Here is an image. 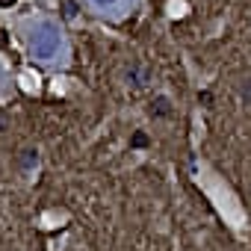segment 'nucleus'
Instances as JSON below:
<instances>
[{
	"instance_id": "obj_2",
	"label": "nucleus",
	"mask_w": 251,
	"mask_h": 251,
	"mask_svg": "<svg viewBox=\"0 0 251 251\" xmlns=\"http://www.w3.org/2000/svg\"><path fill=\"white\" fill-rule=\"evenodd\" d=\"M151 115H172V103H169V98H154V103H151Z\"/></svg>"
},
{
	"instance_id": "obj_8",
	"label": "nucleus",
	"mask_w": 251,
	"mask_h": 251,
	"mask_svg": "<svg viewBox=\"0 0 251 251\" xmlns=\"http://www.w3.org/2000/svg\"><path fill=\"white\" fill-rule=\"evenodd\" d=\"M0 45H3V42H0Z\"/></svg>"
},
{
	"instance_id": "obj_1",
	"label": "nucleus",
	"mask_w": 251,
	"mask_h": 251,
	"mask_svg": "<svg viewBox=\"0 0 251 251\" xmlns=\"http://www.w3.org/2000/svg\"><path fill=\"white\" fill-rule=\"evenodd\" d=\"M59 48H62V36H59V30L53 27V24H39L36 27V33H33V53H36V59H42V62H50L56 53H59Z\"/></svg>"
},
{
	"instance_id": "obj_7",
	"label": "nucleus",
	"mask_w": 251,
	"mask_h": 251,
	"mask_svg": "<svg viewBox=\"0 0 251 251\" xmlns=\"http://www.w3.org/2000/svg\"><path fill=\"white\" fill-rule=\"evenodd\" d=\"M15 3V0H0V6H12Z\"/></svg>"
},
{
	"instance_id": "obj_3",
	"label": "nucleus",
	"mask_w": 251,
	"mask_h": 251,
	"mask_svg": "<svg viewBox=\"0 0 251 251\" xmlns=\"http://www.w3.org/2000/svg\"><path fill=\"white\" fill-rule=\"evenodd\" d=\"M62 15H65L68 21H71V18H77V3H71V0H68V3L62 6Z\"/></svg>"
},
{
	"instance_id": "obj_5",
	"label": "nucleus",
	"mask_w": 251,
	"mask_h": 251,
	"mask_svg": "<svg viewBox=\"0 0 251 251\" xmlns=\"http://www.w3.org/2000/svg\"><path fill=\"white\" fill-rule=\"evenodd\" d=\"M95 6H100V9H112V6H118L121 0H92Z\"/></svg>"
},
{
	"instance_id": "obj_6",
	"label": "nucleus",
	"mask_w": 251,
	"mask_h": 251,
	"mask_svg": "<svg viewBox=\"0 0 251 251\" xmlns=\"http://www.w3.org/2000/svg\"><path fill=\"white\" fill-rule=\"evenodd\" d=\"M198 100H201V103H210V100H213V95H210V92H201V95H198Z\"/></svg>"
},
{
	"instance_id": "obj_4",
	"label": "nucleus",
	"mask_w": 251,
	"mask_h": 251,
	"mask_svg": "<svg viewBox=\"0 0 251 251\" xmlns=\"http://www.w3.org/2000/svg\"><path fill=\"white\" fill-rule=\"evenodd\" d=\"M130 145H133V148H145V145H148V136H145V133H133Z\"/></svg>"
}]
</instances>
